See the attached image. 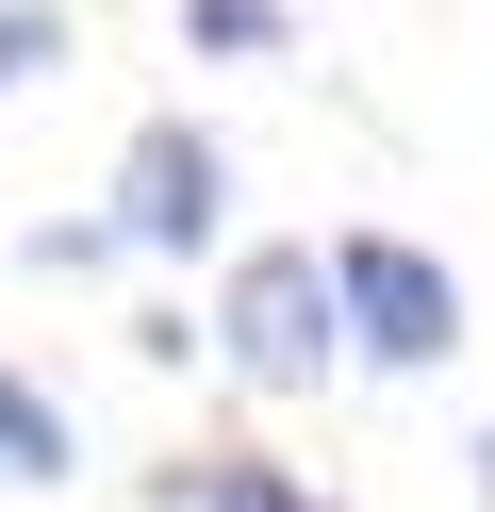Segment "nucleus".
<instances>
[{
    "mask_svg": "<svg viewBox=\"0 0 495 512\" xmlns=\"http://www.w3.org/2000/svg\"><path fill=\"white\" fill-rule=\"evenodd\" d=\"M215 347L248 397H314L347 364V298H330V232H281V248H231L215 265Z\"/></svg>",
    "mask_w": 495,
    "mask_h": 512,
    "instance_id": "f257e3e1",
    "label": "nucleus"
},
{
    "mask_svg": "<svg viewBox=\"0 0 495 512\" xmlns=\"http://www.w3.org/2000/svg\"><path fill=\"white\" fill-rule=\"evenodd\" d=\"M330 298H347V364L380 380H429L462 364V265L413 232H330Z\"/></svg>",
    "mask_w": 495,
    "mask_h": 512,
    "instance_id": "f03ea898",
    "label": "nucleus"
},
{
    "mask_svg": "<svg viewBox=\"0 0 495 512\" xmlns=\"http://www.w3.org/2000/svg\"><path fill=\"white\" fill-rule=\"evenodd\" d=\"M99 215H116L132 265H198V248L231 232V149L198 133V116H132V133H116V182H99Z\"/></svg>",
    "mask_w": 495,
    "mask_h": 512,
    "instance_id": "7ed1b4c3",
    "label": "nucleus"
},
{
    "mask_svg": "<svg viewBox=\"0 0 495 512\" xmlns=\"http://www.w3.org/2000/svg\"><path fill=\"white\" fill-rule=\"evenodd\" d=\"M149 496H165V512H347L330 479H297L281 446H198V463H165Z\"/></svg>",
    "mask_w": 495,
    "mask_h": 512,
    "instance_id": "20e7f679",
    "label": "nucleus"
},
{
    "mask_svg": "<svg viewBox=\"0 0 495 512\" xmlns=\"http://www.w3.org/2000/svg\"><path fill=\"white\" fill-rule=\"evenodd\" d=\"M182 50H198V67H281L297 0H182Z\"/></svg>",
    "mask_w": 495,
    "mask_h": 512,
    "instance_id": "39448f33",
    "label": "nucleus"
},
{
    "mask_svg": "<svg viewBox=\"0 0 495 512\" xmlns=\"http://www.w3.org/2000/svg\"><path fill=\"white\" fill-rule=\"evenodd\" d=\"M66 463H83V430H66V397H33V380L0 364V479H33V496H50Z\"/></svg>",
    "mask_w": 495,
    "mask_h": 512,
    "instance_id": "423d86ee",
    "label": "nucleus"
},
{
    "mask_svg": "<svg viewBox=\"0 0 495 512\" xmlns=\"http://www.w3.org/2000/svg\"><path fill=\"white\" fill-rule=\"evenodd\" d=\"M50 67H83V17L66 0H0V83H50Z\"/></svg>",
    "mask_w": 495,
    "mask_h": 512,
    "instance_id": "0eeeda50",
    "label": "nucleus"
}]
</instances>
